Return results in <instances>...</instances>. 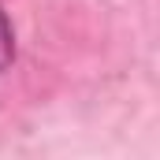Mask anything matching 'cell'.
I'll return each mask as SVG.
<instances>
[{"mask_svg":"<svg viewBox=\"0 0 160 160\" xmlns=\"http://www.w3.org/2000/svg\"><path fill=\"white\" fill-rule=\"evenodd\" d=\"M11 56H15V34H11V22H8V15L0 11V71L11 63Z\"/></svg>","mask_w":160,"mask_h":160,"instance_id":"1","label":"cell"}]
</instances>
